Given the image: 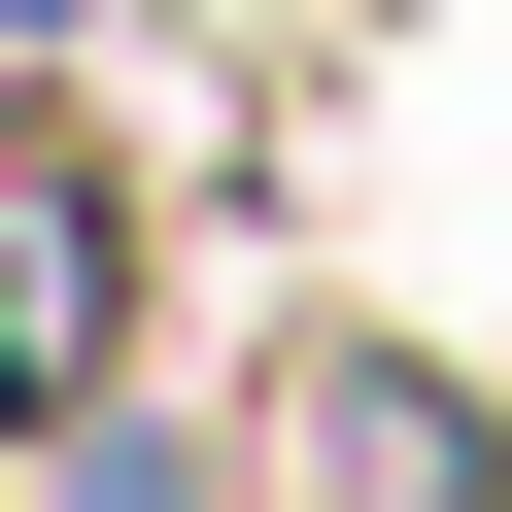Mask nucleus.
<instances>
[{
    "instance_id": "nucleus-1",
    "label": "nucleus",
    "mask_w": 512,
    "mask_h": 512,
    "mask_svg": "<svg viewBox=\"0 0 512 512\" xmlns=\"http://www.w3.org/2000/svg\"><path fill=\"white\" fill-rule=\"evenodd\" d=\"M103 342H137V205L0 137V444H103Z\"/></svg>"
},
{
    "instance_id": "nucleus-2",
    "label": "nucleus",
    "mask_w": 512,
    "mask_h": 512,
    "mask_svg": "<svg viewBox=\"0 0 512 512\" xmlns=\"http://www.w3.org/2000/svg\"><path fill=\"white\" fill-rule=\"evenodd\" d=\"M274 478H376V512H444V478H512V444H478L444 376H308V410H274Z\"/></svg>"
}]
</instances>
